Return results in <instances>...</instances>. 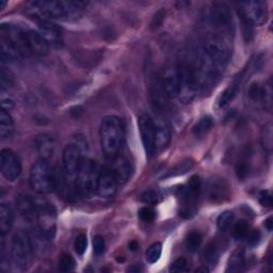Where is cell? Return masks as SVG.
Returning <instances> with one entry per match:
<instances>
[{
  "label": "cell",
  "mask_w": 273,
  "mask_h": 273,
  "mask_svg": "<svg viewBox=\"0 0 273 273\" xmlns=\"http://www.w3.org/2000/svg\"><path fill=\"white\" fill-rule=\"evenodd\" d=\"M100 139L103 153L108 158L119 155L125 140L124 125L119 116L108 115L102 121L100 128Z\"/></svg>",
  "instance_id": "obj_1"
},
{
  "label": "cell",
  "mask_w": 273,
  "mask_h": 273,
  "mask_svg": "<svg viewBox=\"0 0 273 273\" xmlns=\"http://www.w3.org/2000/svg\"><path fill=\"white\" fill-rule=\"evenodd\" d=\"M179 67L181 79V92L179 99L188 104L192 101L199 92V83L196 66V52L185 51L176 63Z\"/></svg>",
  "instance_id": "obj_2"
},
{
  "label": "cell",
  "mask_w": 273,
  "mask_h": 273,
  "mask_svg": "<svg viewBox=\"0 0 273 273\" xmlns=\"http://www.w3.org/2000/svg\"><path fill=\"white\" fill-rule=\"evenodd\" d=\"M34 14L45 18H65L79 15L85 9L86 4L81 2H56V0H43L30 4Z\"/></svg>",
  "instance_id": "obj_3"
},
{
  "label": "cell",
  "mask_w": 273,
  "mask_h": 273,
  "mask_svg": "<svg viewBox=\"0 0 273 273\" xmlns=\"http://www.w3.org/2000/svg\"><path fill=\"white\" fill-rule=\"evenodd\" d=\"M100 172L96 162L91 158H84L76 180V186L81 196L90 198L98 192Z\"/></svg>",
  "instance_id": "obj_4"
},
{
  "label": "cell",
  "mask_w": 273,
  "mask_h": 273,
  "mask_svg": "<svg viewBox=\"0 0 273 273\" xmlns=\"http://www.w3.org/2000/svg\"><path fill=\"white\" fill-rule=\"evenodd\" d=\"M203 50L212 63L224 71L231 58V46L225 35L213 34L205 43Z\"/></svg>",
  "instance_id": "obj_5"
},
{
  "label": "cell",
  "mask_w": 273,
  "mask_h": 273,
  "mask_svg": "<svg viewBox=\"0 0 273 273\" xmlns=\"http://www.w3.org/2000/svg\"><path fill=\"white\" fill-rule=\"evenodd\" d=\"M29 182L38 194H46L54 190V170L47 160L40 159L34 163L30 170Z\"/></svg>",
  "instance_id": "obj_6"
},
{
  "label": "cell",
  "mask_w": 273,
  "mask_h": 273,
  "mask_svg": "<svg viewBox=\"0 0 273 273\" xmlns=\"http://www.w3.org/2000/svg\"><path fill=\"white\" fill-rule=\"evenodd\" d=\"M201 180L199 176H192L185 187L180 188L181 216L189 219L192 217L198 208V203L201 196Z\"/></svg>",
  "instance_id": "obj_7"
},
{
  "label": "cell",
  "mask_w": 273,
  "mask_h": 273,
  "mask_svg": "<svg viewBox=\"0 0 273 273\" xmlns=\"http://www.w3.org/2000/svg\"><path fill=\"white\" fill-rule=\"evenodd\" d=\"M32 255V244L28 234L21 230L13 237L11 244L12 262L20 270L28 268Z\"/></svg>",
  "instance_id": "obj_8"
},
{
  "label": "cell",
  "mask_w": 273,
  "mask_h": 273,
  "mask_svg": "<svg viewBox=\"0 0 273 273\" xmlns=\"http://www.w3.org/2000/svg\"><path fill=\"white\" fill-rule=\"evenodd\" d=\"M83 146L80 142L68 144L63 152V171L67 181L74 184L76 183L77 175L81 163L84 160Z\"/></svg>",
  "instance_id": "obj_9"
},
{
  "label": "cell",
  "mask_w": 273,
  "mask_h": 273,
  "mask_svg": "<svg viewBox=\"0 0 273 273\" xmlns=\"http://www.w3.org/2000/svg\"><path fill=\"white\" fill-rule=\"evenodd\" d=\"M2 36L8 38L14 45L22 57H29L32 54L28 41V30H25L14 24H3Z\"/></svg>",
  "instance_id": "obj_10"
},
{
  "label": "cell",
  "mask_w": 273,
  "mask_h": 273,
  "mask_svg": "<svg viewBox=\"0 0 273 273\" xmlns=\"http://www.w3.org/2000/svg\"><path fill=\"white\" fill-rule=\"evenodd\" d=\"M208 20L216 30L223 35L230 31L231 26V13L229 8L223 3H215L211 5L208 13Z\"/></svg>",
  "instance_id": "obj_11"
},
{
  "label": "cell",
  "mask_w": 273,
  "mask_h": 273,
  "mask_svg": "<svg viewBox=\"0 0 273 273\" xmlns=\"http://www.w3.org/2000/svg\"><path fill=\"white\" fill-rule=\"evenodd\" d=\"M0 166L5 179L15 182L22 173V162L18 155L11 148H4L0 154Z\"/></svg>",
  "instance_id": "obj_12"
},
{
  "label": "cell",
  "mask_w": 273,
  "mask_h": 273,
  "mask_svg": "<svg viewBox=\"0 0 273 273\" xmlns=\"http://www.w3.org/2000/svg\"><path fill=\"white\" fill-rule=\"evenodd\" d=\"M139 131L141 135L142 145L145 151V154L148 158H151L155 152V121L153 118L147 114L143 113L139 118Z\"/></svg>",
  "instance_id": "obj_13"
},
{
  "label": "cell",
  "mask_w": 273,
  "mask_h": 273,
  "mask_svg": "<svg viewBox=\"0 0 273 273\" xmlns=\"http://www.w3.org/2000/svg\"><path fill=\"white\" fill-rule=\"evenodd\" d=\"M163 88L170 99L179 98L181 92V79L179 67L176 63H169L165 66L160 75Z\"/></svg>",
  "instance_id": "obj_14"
},
{
  "label": "cell",
  "mask_w": 273,
  "mask_h": 273,
  "mask_svg": "<svg viewBox=\"0 0 273 273\" xmlns=\"http://www.w3.org/2000/svg\"><path fill=\"white\" fill-rule=\"evenodd\" d=\"M149 100H151L152 108L157 113H165L169 108L168 94L163 88L160 76L156 75L149 86Z\"/></svg>",
  "instance_id": "obj_15"
},
{
  "label": "cell",
  "mask_w": 273,
  "mask_h": 273,
  "mask_svg": "<svg viewBox=\"0 0 273 273\" xmlns=\"http://www.w3.org/2000/svg\"><path fill=\"white\" fill-rule=\"evenodd\" d=\"M238 13L242 14L252 25H262L268 18V10L266 3L247 2L239 4Z\"/></svg>",
  "instance_id": "obj_16"
},
{
  "label": "cell",
  "mask_w": 273,
  "mask_h": 273,
  "mask_svg": "<svg viewBox=\"0 0 273 273\" xmlns=\"http://www.w3.org/2000/svg\"><path fill=\"white\" fill-rule=\"evenodd\" d=\"M119 187V183L114 174L109 167H104L99 176L98 194L102 198L109 199L114 197Z\"/></svg>",
  "instance_id": "obj_17"
},
{
  "label": "cell",
  "mask_w": 273,
  "mask_h": 273,
  "mask_svg": "<svg viewBox=\"0 0 273 273\" xmlns=\"http://www.w3.org/2000/svg\"><path fill=\"white\" fill-rule=\"evenodd\" d=\"M229 197V187L224 179H211L207 184V198L211 203L220 204Z\"/></svg>",
  "instance_id": "obj_18"
},
{
  "label": "cell",
  "mask_w": 273,
  "mask_h": 273,
  "mask_svg": "<svg viewBox=\"0 0 273 273\" xmlns=\"http://www.w3.org/2000/svg\"><path fill=\"white\" fill-rule=\"evenodd\" d=\"M111 166L109 167L114 174L119 185H124L130 177L131 174V166L129 161L121 155H116L111 158Z\"/></svg>",
  "instance_id": "obj_19"
},
{
  "label": "cell",
  "mask_w": 273,
  "mask_h": 273,
  "mask_svg": "<svg viewBox=\"0 0 273 273\" xmlns=\"http://www.w3.org/2000/svg\"><path fill=\"white\" fill-rule=\"evenodd\" d=\"M172 138L171 127L169 123L162 119L155 121V146L156 151L166 148Z\"/></svg>",
  "instance_id": "obj_20"
},
{
  "label": "cell",
  "mask_w": 273,
  "mask_h": 273,
  "mask_svg": "<svg viewBox=\"0 0 273 273\" xmlns=\"http://www.w3.org/2000/svg\"><path fill=\"white\" fill-rule=\"evenodd\" d=\"M38 32L49 44H58L62 40V30L60 27L47 20H41L37 23Z\"/></svg>",
  "instance_id": "obj_21"
},
{
  "label": "cell",
  "mask_w": 273,
  "mask_h": 273,
  "mask_svg": "<svg viewBox=\"0 0 273 273\" xmlns=\"http://www.w3.org/2000/svg\"><path fill=\"white\" fill-rule=\"evenodd\" d=\"M17 209L27 219H36L37 197L28 193H22L16 200Z\"/></svg>",
  "instance_id": "obj_22"
},
{
  "label": "cell",
  "mask_w": 273,
  "mask_h": 273,
  "mask_svg": "<svg viewBox=\"0 0 273 273\" xmlns=\"http://www.w3.org/2000/svg\"><path fill=\"white\" fill-rule=\"evenodd\" d=\"M35 147L41 159L48 161L54 153L56 143H54L51 135L47 133H40L35 138Z\"/></svg>",
  "instance_id": "obj_23"
},
{
  "label": "cell",
  "mask_w": 273,
  "mask_h": 273,
  "mask_svg": "<svg viewBox=\"0 0 273 273\" xmlns=\"http://www.w3.org/2000/svg\"><path fill=\"white\" fill-rule=\"evenodd\" d=\"M28 41L32 54L35 56H46L49 51V43L40 34L38 31L28 30Z\"/></svg>",
  "instance_id": "obj_24"
},
{
  "label": "cell",
  "mask_w": 273,
  "mask_h": 273,
  "mask_svg": "<svg viewBox=\"0 0 273 273\" xmlns=\"http://www.w3.org/2000/svg\"><path fill=\"white\" fill-rule=\"evenodd\" d=\"M0 53H2V61L4 63H13L23 58L14 45L4 36L0 40Z\"/></svg>",
  "instance_id": "obj_25"
},
{
  "label": "cell",
  "mask_w": 273,
  "mask_h": 273,
  "mask_svg": "<svg viewBox=\"0 0 273 273\" xmlns=\"http://www.w3.org/2000/svg\"><path fill=\"white\" fill-rule=\"evenodd\" d=\"M13 221H14V215L11 207L8 204L3 203L0 206V233L2 236L5 237L13 226Z\"/></svg>",
  "instance_id": "obj_26"
},
{
  "label": "cell",
  "mask_w": 273,
  "mask_h": 273,
  "mask_svg": "<svg viewBox=\"0 0 273 273\" xmlns=\"http://www.w3.org/2000/svg\"><path fill=\"white\" fill-rule=\"evenodd\" d=\"M14 132V123L12 116L6 110L0 111V135L4 140L10 139Z\"/></svg>",
  "instance_id": "obj_27"
},
{
  "label": "cell",
  "mask_w": 273,
  "mask_h": 273,
  "mask_svg": "<svg viewBox=\"0 0 273 273\" xmlns=\"http://www.w3.org/2000/svg\"><path fill=\"white\" fill-rule=\"evenodd\" d=\"M242 79V76L240 75L239 77L236 78V80L234 81L233 85H230L227 89L224 90V92L221 94V96L219 99V107L222 108V107H225L228 103H230L231 101L234 100V98L236 96L237 94V91H238V88H239V85H240V81Z\"/></svg>",
  "instance_id": "obj_28"
},
{
  "label": "cell",
  "mask_w": 273,
  "mask_h": 273,
  "mask_svg": "<svg viewBox=\"0 0 273 273\" xmlns=\"http://www.w3.org/2000/svg\"><path fill=\"white\" fill-rule=\"evenodd\" d=\"M213 126V120L210 115H205L201 118L197 124L193 126V134L197 136V138H202L205 134H206Z\"/></svg>",
  "instance_id": "obj_29"
},
{
  "label": "cell",
  "mask_w": 273,
  "mask_h": 273,
  "mask_svg": "<svg viewBox=\"0 0 273 273\" xmlns=\"http://www.w3.org/2000/svg\"><path fill=\"white\" fill-rule=\"evenodd\" d=\"M244 266H245L244 252L242 250H237L230 256L226 271L240 272L244 269Z\"/></svg>",
  "instance_id": "obj_30"
},
{
  "label": "cell",
  "mask_w": 273,
  "mask_h": 273,
  "mask_svg": "<svg viewBox=\"0 0 273 273\" xmlns=\"http://www.w3.org/2000/svg\"><path fill=\"white\" fill-rule=\"evenodd\" d=\"M202 241H203V237H202V234L200 233V231H198V230L190 231L185 239L186 249L190 253H196L200 249Z\"/></svg>",
  "instance_id": "obj_31"
},
{
  "label": "cell",
  "mask_w": 273,
  "mask_h": 273,
  "mask_svg": "<svg viewBox=\"0 0 273 273\" xmlns=\"http://www.w3.org/2000/svg\"><path fill=\"white\" fill-rule=\"evenodd\" d=\"M261 140H262V145L264 147L265 151L267 153H271L273 148V128H272V123L269 122L262 129V134H261Z\"/></svg>",
  "instance_id": "obj_32"
},
{
  "label": "cell",
  "mask_w": 273,
  "mask_h": 273,
  "mask_svg": "<svg viewBox=\"0 0 273 273\" xmlns=\"http://www.w3.org/2000/svg\"><path fill=\"white\" fill-rule=\"evenodd\" d=\"M272 93L273 91L271 86V80H268L261 89V99H259V102L262 103L264 109L268 112L272 110Z\"/></svg>",
  "instance_id": "obj_33"
},
{
  "label": "cell",
  "mask_w": 273,
  "mask_h": 273,
  "mask_svg": "<svg viewBox=\"0 0 273 273\" xmlns=\"http://www.w3.org/2000/svg\"><path fill=\"white\" fill-rule=\"evenodd\" d=\"M219 245L215 241H211L204 251L205 262L209 265H216L218 263V259H219Z\"/></svg>",
  "instance_id": "obj_34"
},
{
  "label": "cell",
  "mask_w": 273,
  "mask_h": 273,
  "mask_svg": "<svg viewBox=\"0 0 273 273\" xmlns=\"http://www.w3.org/2000/svg\"><path fill=\"white\" fill-rule=\"evenodd\" d=\"M234 221H235V215L229 210H226L218 217L217 225L218 228H219L221 231H226L230 228L231 225H233Z\"/></svg>",
  "instance_id": "obj_35"
},
{
  "label": "cell",
  "mask_w": 273,
  "mask_h": 273,
  "mask_svg": "<svg viewBox=\"0 0 273 273\" xmlns=\"http://www.w3.org/2000/svg\"><path fill=\"white\" fill-rule=\"evenodd\" d=\"M193 168V161L192 160H184L180 163H177V165L171 169L168 174L165 177H173V176H179V175H183L187 172H189L191 169Z\"/></svg>",
  "instance_id": "obj_36"
},
{
  "label": "cell",
  "mask_w": 273,
  "mask_h": 273,
  "mask_svg": "<svg viewBox=\"0 0 273 273\" xmlns=\"http://www.w3.org/2000/svg\"><path fill=\"white\" fill-rule=\"evenodd\" d=\"M250 233V225L247 221L240 220L234 226V237L237 240H243L248 237Z\"/></svg>",
  "instance_id": "obj_37"
},
{
  "label": "cell",
  "mask_w": 273,
  "mask_h": 273,
  "mask_svg": "<svg viewBox=\"0 0 273 273\" xmlns=\"http://www.w3.org/2000/svg\"><path fill=\"white\" fill-rule=\"evenodd\" d=\"M161 252H162V244L160 242L153 243L146 251V261L149 264L156 263L161 256Z\"/></svg>",
  "instance_id": "obj_38"
},
{
  "label": "cell",
  "mask_w": 273,
  "mask_h": 273,
  "mask_svg": "<svg viewBox=\"0 0 273 273\" xmlns=\"http://www.w3.org/2000/svg\"><path fill=\"white\" fill-rule=\"evenodd\" d=\"M75 259L70 254H62L59 259V270L62 272H70L75 269Z\"/></svg>",
  "instance_id": "obj_39"
},
{
  "label": "cell",
  "mask_w": 273,
  "mask_h": 273,
  "mask_svg": "<svg viewBox=\"0 0 273 273\" xmlns=\"http://www.w3.org/2000/svg\"><path fill=\"white\" fill-rule=\"evenodd\" d=\"M141 200L147 205H156L160 201V194L155 190H147L142 194Z\"/></svg>",
  "instance_id": "obj_40"
},
{
  "label": "cell",
  "mask_w": 273,
  "mask_h": 273,
  "mask_svg": "<svg viewBox=\"0 0 273 273\" xmlns=\"http://www.w3.org/2000/svg\"><path fill=\"white\" fill-rule=\"evenodd\" d=\"M88 247V239L87 236L85 234H80L76 240H75V244H74V248L75 251L78 255H83Z\"/></svg>",
  "instance_id": "obj_41"
},
{
  "label": "cell",
  "mask_w": 273,
  "mask_h": 273,
  "mask_svg": "<svg viewBox=\"0 0 273 273\" xmlns=\"http://www.w3.org/2000/svg\"><path fill=\"white\" fill-rule=\"evenodd\" d=\"M13 84H14V77L11 74L10 71H7L5 67L2 70V90L6 91L9 90Z\"/></svg>",
  "instance_id": "obj_42"
},
{
  "label": "cell",
  "mask_w": 273,
  "mask_h": 273,
  "mask_svg": "<svg viewBox=\"0 0 273 273\" xmlns=\"http://www.w3.org/2000/svg\"><path fill=\"white\" fill-rule=\"evenodd\" d=\"M106 243L105 239L102 236H95L93 239V252L95 255H102L105 252Z\"/></svg>",
  "instance_id": "obj_43"
},
{
  "label": "cell",
  "mask_w": 273,
  "mask_h": 273,
  "mask_svg": "<svg viewBox=\"0 0 273 273\" xmlns=\"http://www.w3.org/2000/svg\"><path fill=\"white\" fill-rule=\"evenodd\" d=\"M188 266V262L185 257H180L175 259L170 267L171 272H184L186 271Z\"/></svg>",
  "instance_id": "obj_44"
},
{
  "label": "cell",
  "mask_w": 273,
  "mask_h": 273,
  "mask_svg": "<svg viewBox=\"0 0 273 273\" xmlns=\"http://www.w3.org/2000/svg\"><path fill=\"white\" fill-rule=\"evenodd\" d=\"M139 217L143 222H153L155 219V211L151 207H142L139 210Z\"/></svg>",
  "instance_id": "obj_45"
},
{
  "label": "cell",
  "mask_w": 273,
  "mask_h": 273,
  "mask_svg": "<svg viewBox=\"0 0 273 273\" xmlns=\"http://www.w3.org/2000/svg\"><path fill=\"white\" fill-rule=\"evenodd\" d=\"M258 200L264 207H271L272 205V194L269 190H263L258 194Z\"/></svg>",
  "instance_id": "obj_46"
},
{
  "label": "cell",
  "mask_w": 273,
  "mask_h": 273,
  "mask_svg": "<svg viewBox=\"0 0 273 273\" xmlns=\"http://www.w3.org/2000/svg\"><path fill=\"white\" fill-rule=\"evenodd\" d=\"M236 173L240 180H244L245 177L249 174V166L245 161H240L237 163L236 167Z\"/></svg>",
  "instance_id": "obj_47"
},
{
  "label": "cell",
  "mask_w": 273,
  "mask_h": 273,
  "mask_svg": "<svg viewBox=\"0 0 273 273\" xmlns=\"http://www.w3.org/2000/svg\"><path fill=\"white\" fill-rule=\"evenodd\" d=\"M261 89L262 87L259 86L258 84H252L249 88V91H248V95H249V98L256 102V101H259V99H261Z\"/></svg>",
  "instance_id": "obj_48"
},
{
  "label": "cell",
  "mask_w": 273,
  "mask_h": 273,
  "mask_svg": "<svg viewBox=\"0 0 273 273\" xmlns=\"http://www.w3.org/2000/svg\"><path fill=\"white\" fill-rule=\"evenodd\" d=\"M165 13H166L165 10H160V11H158V12L156 13L155 16H154V18H153V22H152V24H151L152 28L156 29V28H158V27L162 24L163 18H165Z\"/></svg>",
  "instance_id": "obj_49"
},
{
  "label": "cell",
  "mask_w": 273,
  "mask_h": 273,
  "mask_svg": "<svg viewBox=\"0 0 273 273\" xmlns=\"http://www.w3.org/2000/svg\"><path fill=\"white\" fill-rule=\"evenodd\" d=\"M248 242L249 244L251 245V247H255V245L259 242V240H261V233L256 229L254 231H252V233L248 235Z\"/></svg>",
  "instance_id": "obj_50"
},
{
  "label": "cell",
  "mask_w": 273,
  "mask_h": 273,
  "mask_svg": "<svg viewBox=\"0 0 273 273\" xmlns=\"http://www.w3.org/2000/svg\"><path fill=\"white\" fill-rule=\"evenodd\" d=\"M14 105H15L14 102H13V101L10 100V99H5V100H3V102H2V107H3L4 110H6V111H10L11 109L14 108Z\"/></svg>",
  "instance_id": "obj_51"
},
{
  "label": "cell",
  "mask_w": 273,
  "mask_h": 273,
  "mask_svg": "<svg viewBox=\"0 0 273 273\" xmlns=\"http://www.w3.org/2000/svg\"><path fill=\"white\" fill-rule=\"evenodd\" d=\"M266 227H267V229L270 231V230H272V218H269V219L266 221Z\"/></svg>",
  "instance_id": "obj_52"
},
{
  "label": "cell",
  "mask_w": 273,
  "mask_h": 273,
  "mask_svg": "<svg viewBox=\"0 0 273 273\" xmlns=\"http://www.w3.org/2000/svg\"><path fill=\"white\" fill-rule=\"evenodd\" d=\"M197 272H209V269H208L207 267L203 266V267H201V268L197 269Z\"/></svg>",
  "instance_id": "obj_53"
},
{
  "label": "cell",
  "mask_w": 273,
  "mask_h": 273,
  "mask_svg": "<svg viewBox=\"0 0 273 273\" xmlns=\"http://www.w3.org/2000/svg\"><path fill=\"white\" fill-rule=\"evenodd\" d=\"M7 6V2H5V0H0V9H5V7Z\"/></svg>",
  "instance_id": "obj_54"
}]
</instances>
